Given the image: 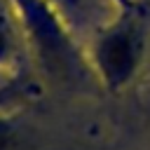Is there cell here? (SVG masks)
Here are the masks:
<instances>
[{
    "mask_svg": "<svg viewBox=\"0 0 150 150\" xmlns=\"http://www.w3.org/2000/svg\"><path fill=\"white\" fill-rule=\"evenodd\" d=\"M12 2L16 14L21 16L28 38L35 42V49H40L42 59L63 66L68 61L70 42L66 38L61 14L47 0H12Z\"/></svg>",
    "mask_w": 150,
    "mask_h": 150,
    "instance_id": "6da1fadb",
    "label": "cell"
},
{
    "mask_svg": "<svg viewBox=\"0 0 150 150\" xmlns=\"http://www.w3.org/2000/svg\"><path fill=\"white\" fill-rule=\"evenodd\" d=\"M138 54H141V30L131 19H124L115 28H110L98 40L96 47L98 66L110 84H120L134 73Z\"/></svg>",
    "mask_w": 150,
    "mask_h": 150,
    "instance_id": "7a4b0ae2",
    "label": "cell"
},
{
    "mask_svg": "<svg viewBox=\"0 0 150 150\" xmlns=\"http://www.w3.org/2000/svg\"><path fill=\"white\" fill-rule=\"evenodd\" d=\"M61 16H66V14H80L82 12V7H84V2L82 0H47Z\"/></svg>",
    "mask_w": 150,
    "mask_h": 150,
    "instance_id": "3957f363",
    "label": "cell"
},
{
    "mask_svg": "<svg viewBox=\"0 0 150 150\" xmlns=\"http://www.w3.org/2000/svg\"><path fill=\"white\" fill-rule=\"evenodd\" d=\"M9 49H12V38H9V28H7V23L0 19V61L9 54Z\"/></svg>",
    "mask_w": 150,
    "mask_h": 150,
    "instance_id": "277c9868",
    "label": "cell"
},
{
    "mask_svg": "<svg viewBox=\"0 0 150 150\" xmlns=\"http://www.w3.org/2000/svg\"><path fill=\"white\" fill-rule=\"evenodd\" d=\"M9 143H12V131L5 122H0V150H7Z\"/></svg>",
    "mask_w": 150,
    "mask_h": 150,
    "instance_id": "5b68a950",
    "label": "cell"
}]
</instances>
